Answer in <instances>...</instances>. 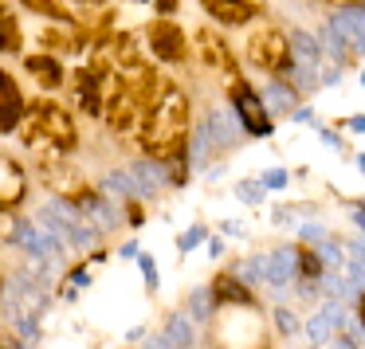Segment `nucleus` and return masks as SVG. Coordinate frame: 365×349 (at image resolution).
Returning <instances> with one entry per match:
<instances>
[{
  "label": "nucleus",
  "instance_id": "nucleus-1",
  "mask_svg": "<svg viewBox=\"0 0 365 349\" xmlns=\"http://www.w3.org/2000/svg\"><path fill=\"white\" fill-rule=\"evenodd\" d=\"M185 126H189V102H185V95L181 91H165V102H158V110L149 114L146 145L158 157L177 153V145L185 138Z\"/></svg>",
  "mask_w": 365,
  "mask_h": 349
},
{
  "label": "nucleus",
  "instance_id": "nucleus-2",
  "mask_svg": "<svg viewBox=\"0 0 365 349\" xmlns=\"http://www.w3.org/2000/svg\"><path fill=\"white\" fill-rule=\"evenodd\" d=\"M36 224H44V228H48L59 243H67V247H91V243L98 240V232L91 228L71 205H63V200H51L48 208H39Z\"/></svg>",
  "mask_w": 365,
  "mask_h": 349
},
{
  "label": "nucleus",
  "instance_id": "nucleus-3",
  "mask_svg": "<svg viewBox=\"0 0 365 349\" xmlns=\"http://www.w3.org/2000/svg\"><path fill=\"white\" fill-rule=\"evenodd\" d=\"M32 142H48L55 149H75V126L67 118V110L55 102H36L32 118H28V145Z\"/></svg>",
  "mask_w": 365,
  "mask_h": 349
},
{
  "label": "nucleus",
  "instance_id": "nucleus-4",
  "mask_svg": "<svg viewBox=\"0 0 365 349\" xmlns=\"http://www.w3.org/2000/svg\"><path fill=\"white\" fill-rule=\"evenodd\" d=\"M247 59H252V67L271 75L291 71V39H283L279 28H256L247 39Z\"/></svg>",
  "mask_w": 365,
  "mask_h": 349
},
{
  "label": "nucleus",
  "instance_id": "nucleus-5",
  "mask_svg": "<svg viewBox=\"0 0 365 349\" xmlns=\"http://www.w3.org/2000/svg\"><path fill=\"white\" fill-rule=\"evenodd\" d=\"M232 106L240 110V122L256 133V138H268V133H271L268 106H263V98H259V95H252V86H243V83L232 86Z\"/></svg>",
  "mask_w": 365,
  "mask_h": 349
},
{
  "label": "nucleus",
  "instance_id": "nucleus-6",
  "mask_svg": "<svg viewBox=\"0 0 365 349\" xmlns=\"http://www.w3.org/2000/svg\"><path fill=\"white\" fill-rule=\"evenodd\" d=\"M16 243H20L24 252H32L36 259H44V263L59 259V252H63V243L55 240L44 224H36V220H28V224H20V228H16Z\"/></svg>",
  "mask_w": 365,
  "mask_h": 349
},
{
  "label": "nucleus",
  "instance_id": "nucleus-7",
  "mask_svg": "<svg viewBox=\"0 0 365 349\" xmlns=\"http://www.w3.org/2000/svg\"><path fill=\"white\" fill-rule=\"evenodd\" d=\"M330 32L341 39V48H350L353 55L365 51V12L357 8H338V16L330 20Z\"/></svg>",
  "mask_w": 365,
  "mask_h": 349
},
{
  "label": "nucleus",
  "instance_id": "nucleus-8",
  "mask_svg": "<svg viewBox=\"0 0 365 349\" xmlns=\"http://www.w3.org/2000/svg\"><path fill=\"white\" fill-rule=\"evenodd\" d=\"M193 318H189V310H177L169 318V326L161 330L158 337H149L146 349H189L193 346Z\"/></svg>",
  "mask_w": 365,
  "mask_h": 349
},
{
  "label": "nucleus",
  "instance_id": "nucleus-9",
  "mask_svg": "<svg viewBox=\"0 0 365 349\" xmlns=\"http://www.w3.org/2000/svg\"><path fill=\"white\" fill-rule=\"evenodd\" d=\"M205 138H208V149H228V145H236V138H240V126H236V114L232 110H212L205 118Z\"/></svg>",
  "mask_w": 365,
  "mask_h": 349
},
{
  "label": "nucleus",
  "instance_id": "nucleus-10",
  "mask_svg": "<svg viewBox=\"0 0 365 349\" xmlns=\"http://www.w3.org/2000/svg\"><path fill=\"white\" fill-rule=\"evenodd\" d=\"M24 118V95L8 71H0V133L12 130L16 122Z\"/></svg>",
  "mask_w": 365,
  "mask_h": 349
},
{
  "label": "nucleus",
  "instance_id": "nucleus-11",
  "mask_svg": "<svg viewBox=\"0 0 365 349\" xmlns=\"http://www.w3.org/2000/svg\"><path fill=\"white\" fill-rule=\"evenodd\" d=\"M149 44H153V51H158L161 59H185V36H181V28L169 24V20H158V24L149 28Z\"/></svg>",
  "mask_w": 365,
  "mask_h": 349
},
{
  "label": "nucleus",
  "instance_id": "nucleus-12",
  "mask_svg": "<svg viewBox=\"0 0 365 349\" xmlns=\"http://www.w3.org/2000/svg\"><path fill=\"white\" fill-rule=\"evenodd\" d=\"M294 275H299V252L294 247H279V252L268 255V283L271 287H291Z\"/></svg>",
  "mask_w": 365,
  "mask_h": 349
},
{
  "label": "nucleus",
  "instance_id": "nucleus-13",
  "mask_svg": "<svg viewBox=\"0 0 365 349\" xmlns=\"http://www.w3.org/2000/svg\"><path fill=\"white\" fill-rule=\"evenodd\" d=\"M130 177L138 185V196H158L169 185V173L161 161H138V165H130Z\"/></svg>",
  "mask_w": 365,
  "mask_h": 349
},
{
  "label": "nucleus",
  "instance_id": "nucleus-14",
  "mask_svg": "<svg viewBox=\"0 0 365 349\" xmlns=\"http://www.w3.org/2000/svg\"><path fill=\"white\" fill-rule=\"evenodd\" d=\"M338 322H341V306L338 302H326V306L306 322V337H310L315 346H326L330 337H334V330H338Z\"/></svg>",
  "mask_w": 365,
  "mask_h": 349
},
{
  "label": "nucleus",
  "instance_id": "nucleus-15",
  "mask_svg": "<svg viewBox=\"0 0 365 349\" xmlns=\"http://www.w3.org/2000/svg\"><path fill=\"white\" fill-rule=\"evenodd\" d=\"M208 16H216L220 24H247L252 20V0H205Z\"/></svg>",
  "mask_w": 365,
  "mask_h": 349
},
{
  "label": "nucleus",
  "instance_id": "nucleus-16",
  "mask_svg": "<svg viewBox=\"0 0 365 349\" xmlns=\"http://www.w3.org/2000/svg\"><path fill=\"white\" fill-rule=\"evenodd\" d=\"M24 67H28V75H32L39 86H48V91L63 86V63H55L51 55H28Z\"/></svg>",
  "mask_w": 365,
  "mask_h": 349
},
{
  "label": "nucleus",
  "instance_id": "nucleus-17",
  "mask_svg": "<svg viewBox=\"0 0 365 349\" xmlns=\"http://www.w3.org/2000/svg\"><path fill=\"white\" fill-rule=\"evenodd\" d=\"M212 294H216V302H224V306H252V290L232 275H220L216 283H212Z\"/></svg>",
  "mask_w": 365,
  "mask_h": 349
},
{
  "label": "nucleus",
  "instance_id": "nucleus-18",
  "mask_svg": "<svg viewBox=\"0 0 365 349\" xmlns=\"http://www.w3.org/2000/svg\"><path fill=\"white\" fill-rule=\"evenodd\" d=\"M86 208V220H91V228L95 232H110L118 228V212H114V205H106V200H91Z\"/></svg>",
  "mask_w": 365,
  "mask_h": 349
},
{
  "label": "nucleus",
  "instance_id": "nucleus-19",
  "mask_svg": "<svg viewBox=\"0 0 365 349\" xmlns=\"http://www.w3.org/2000/svg\"><path fill=\"white\" fill-rule=\"evenodd\" d=\"M263 106H268L271 114H287V110H294V91L287 83H271L268 91H263Z\"/></svg>",
  "mask_w": 365,
  "mask_h": 349
},
{
  "label": "nucleus",
  "instance_id": "nucleus-20",
  "mask_svg": "<svg viewBox=\"0 0 365 349\" xmlns=\"http://www.w3.org/2000/svg\"><path fill=\"white\" fill-rule=\"evenodd\" d=\"M102 189H106V193H118V196H138V185H134V177H130V169L106 173V177H102Z\"/></svg>",
  "mask_w": 365,
  "mask_h": 349
},
{
  "label": "nucleus",
  "instance_id": "nucleus-21",
  "mask_svg": "<svg viewBox=\"0 0 365 349\" xmlns=\"http://www.w3.org/2000/svg\"><path fill=\"white\" fill-rule=\"evenodd\" d=\"M0 51H20V24L8 12H0Z\"/></svg>",
  "mask_w": 365,
  "mask_h": 349
},
{
  "label": "nucleus",
  "instance_id": "nucleus-22",
  "mask_svg": "<svg viewBox=\"0 0 365 349\" xmlns=\"http://www.w3.org/2000/svg\"><path fill=\"white\" fill-rule=\"evenodd\" d=\"M240 275H243V279H252V283H259V279L268 275V255H256V259H247Z\"/></svg>",
  "mask_w": 365,
  "mask_h": 349
},
{
  "label": "nucleus",
  "instance_id": "nucleus-23",
  "mask_svg": "<svg viewBox=\"0 0 365 349\" xmlns=\"http://www.w3.org/2000/svg\"><path fill=\"white\" fill-rule=\"evenodd\" d=\"M236 196H240L243 205H259V200H263V185L240 181V185H236Z\"/></svg>",
  "mask_w": 365,
  "mask_h": 349
},
{
  "label": "nucleus",
  "instance_id": "nucleus-24",
  "mask_svg": "<svg viewBox=\"0 0 365 349\" xmlns=\"http://www.w3.org/2000/svg\"><path fill=\"white\" fill-rule=\"evenodd\" d=\"M32 12H39V16H51V20H63V12H59V4L55 0H24Z\"/></svg>",
  "mask_w": 365,
  "mask_h": 349
},
{
  "label": "nucleus",
  "instance_id": "nucleus-25",
  "mask_svg": "<svg viewBox=\"0 0 365 349\" xmlns=\"http://www.w3.org/2000/svg\"><path fill=\"white\" fill-rule=\"evenodd\" d=\"M189 306H193V318H208V314H212V294H208V290H196Z\"/></svg>",
  "mask_w": 365,
  "mask_h": 349
},
{
  "label": "nucleus",
  "instance_id": "nucleus-26",
  "mask_svg": "<svg viewBox=\"0 0 365 349\" xmlns=\"http://www.w3.org/2000/svg\"><path fill=\"white\" fill-rule=\"evenodd\" d=\"M275 326H279V334H283V337L299 334V318H294L291 310H279V314H275Z\"/></svg>",
  "mask_w": 365,
  "mask_h": 349
},
{
  "label": "nucleus",
  "instance_id": "nucleus-27",
  "mask_svg": "<svg viewBox=\"0 0 365 349\" xmlns=\"http://www.w3.org/2000/svg\"><path fill=\"white\" fill-rule=\"evenodd\" d=\"M200 240H205V228H189V232H185V236H181L177 243H181V252H193V247H196Z\"/></svg>",
  "mask_w": 365,
  "mask_h": 349
},
{
  "label": "nucleus",
  "instance_id": "nucleus-28",
  "mask_svg": "<svg viewBox=\"0 0 365 349\" xmlns=\"http://www.w3.org/2000/svg\"><path fill=\"white\" fill-rule=\"evenodd\" d=\"M263 185H268V189H283V185H287V173H283V169H271L268 177H263Z\"/></svg>",
  "mask_w": 365,
  "mask_h": 349
},
{
  "label": "nucleus",
  "instance_id": "nucleus-29",
  "mask_svg": "<svg viewBox=\"0 0 365 349\" xmlns=\"http://www.w3.org/2000/svg\"><path fill=\"white\" fill-rule=\"evenodd\" d=\"M142 271H146V283L153 287V283H158V267H153V259H149V255H142Z\"/></svg>",
  "mask_w": 365,
  "mask_h": 349
},
{
  "label": "nucleus",
  "instance_id": "nucleus-30",
  "mask_svg": "<svg viewBox=\"0 0 365 349\" xmlns=\"http://www.w3.org/2000/svg\"><path fill=\"white\" fill-rule=\"evenodd\" d=\"M303 240H306V243H318V240H326V232L315 228V224H306V228H303Z\"/></svg>",
  "mask_w": 365,
  "mask_h": 349
},
{
  "label": "nucleus",
  "instance_id": "nucleus-31",
  "mask_svg": "<svg viewBox=\"0 0 365 349\" xmlns=\"http://www.w3.org/2000/svg\"><path fill=\"white\" fill-rule=\"evenodd\" d=\"M350 130H353V133H365V118H353V122H350Z\"/></svg>",
  "mask_w": 365,
  "mask_h": 349
},
{
  "label": "nucleus",
  "instance_id": "nucleus-32",
  "mask_svg": "<svg viewBox=\"0 0 365 349\" xmlns=\"http://www.w3.org/2000/svg\"><path fill=\"white\" fill-rule=\"evenodd\" d=\"M334 349H357V346H353L350 337H341V341H338V346H334Z\"/></svg>",
  "mask_w": 365,
  "mask_h": 349
},
{
  "label": "nucleus",
  "instance_id": "nucleus-33",
  "mask_svg": "<svg viewBox=\"0 0 365 349\" xmlns=\"http://www.w3.org/2000/svg\"><path fill=\"white\" fill-rule=\"evenodd\" d=\"M326 4H338V8H350L353 0H326Z\"/></svg>",
  "mask_w": 365,
  "mask_h": 349
},
{
  "label": "nucleus",
  "instance_id": "nucleus-34",
  "mask_svg": "<svg viewBox=\"0 0 365 349\" xmlns=\"http://www.w3.org/2000/svg\"><path fill=\"white\" fill-rule=\"evenodd\" d=\"M357 169H362V173H365V153H362V157H357Z\"/></svg>",
  "mask_w": 365,
  "mask_h": 349
},
{
  "label": "nucleus",
  "instance_id": "nucleus-35",
  "mask_svg": "<svg viewBox=\"0 0 365 349\" xmlns=\"http://www.w3.org/2000/svg\"><path fill=\"white\" fill-rule=\"evenodd\" d=\"M362 326H365V294H362Z\"/></svg>",
  "mask_w": 365,
  "mask_h": 349
},
{
  "label": "nucleus",
  "instance_id": "nucleus-36",
  "mask_svg": "<svg viewBox=\"0 0 365 349\" xmlns=\"http://www.w3.org/2000/svg\"><path fill=\"white\" fill-rule=\"evenodd\" d=\"M0 349H8V341H4V337H0Z\"/></svg>",
  "mask_w": 365,
  "mask_h": 349
},
{
  "label": "nucleus",
  "instance_id": "nucleus-37",
  "mask_svg": "<svg viewBox=\"0 0 365 349\" xmlns=\"http://www.w3.org/2000/svg\"><path fill=\"white\" fill-rule=\"evenodd\" d=\"M362 86H365V71H362Z\"/></svg>",
  "mask_w": 365,
  "mask_h": 349
},
{
  "label": "nucleus",
  "instance_id": "nucleus-38",
  "mask_svg": "<svg viewBox=\"0 0 365 349\" xmlns=\"http://www.w3.org/2000/svg\"><path fill=\"white\" fill-rule=\"evenodd\" d=\"M0 287H4V275H0Z\"/></svg>",
  "mask_w": 365,
  "mask_h": 349
},
{
  "label": "nucleus",
  "instance_id": "nucleus-39",
  "mask_svg": "<svg viewBox=\"0 0 365 349\" xmlns=\"http://www.w3.org/2000/svg\"><path fill=\"white\" fill-rule=\"evenodd\" d=\"M315 349H322V346H315Z\"/></svg>",
  "mask_w": 365,
  "mask_h": 349
}]
</instances>
